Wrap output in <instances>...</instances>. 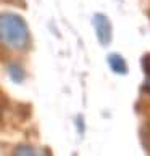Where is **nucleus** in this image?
I'll return each instance as SVG.
<instances>
[{"instance_id":"f03ea898","label":"nucleus","mask_w":150,"mask_h":156,"mask_svg":"<svg viewBox=\"0 0 150 156\" xmlns=\"http://www.w3.org/2000/svg\"><path fill=\"white\" fill-rule=\"evenodd\" d=\"M92 24H94L99 44L103 45V47H108L113 39V27H112V23L108 20V16L103 13H95L94 18H92Z\"/></svg>"},{"instance_id":"f257e3e1","label":"nucleus","mask_w":150,"mask_h":156,"mask_svg":"<svg viewBox=\"0 0 150 156\" xmlns=\"http://www.w3.org/2000/svg\"><path fill=\"white\" fill-rule=\"evenodd\" d=\"M29 29L26 21L16 13L0 15V42L11 50H24L29 45Z\"/></svg>"},{"instance_id":"20e7f679","label":"nucleus","mask_w":150,"mask_h":156,"mask_svg":"<svg viewBox=\"0 0 150 156\" xmlns=\"http://www.w3.org/2000/svg\"><path fill=\"white\" fill-rule=\"evenodd\" d=\"M8 73H10V77L15 80V82H21L23 79H24V71H23V68L18 66V65H11L8 68Z\"/></svg>"},{"instance_id":"7ed1b4c3","label":"nucleus","mask_w":150,"mask_h":156,"mask_svg":"<svg viewBox=\"0 0 150 156\" xmlns=\"http://www.w3.org/2000/svg\"><path fill=\"white\" fill-rule=\"evenodd\" d=\"M108 66H110V69L113 73L119 74V76H124V74H128V71H129L128 63H126V60L119 53L108 55Z\"/></svg>"},{"instance_id":"39448f33","label":"nucleus","mask_w":150,"mask_h":156,"mask_svg":"<svg viewBox=\"0 0 150 156\" xmlns=\"http://www.w3.org/2000/svg\"><path fill=\"white\" fill-rule=\"evenodd\" d=\"M15 153L16 154H37L36 151V148H32V147H24V145H21L15 150Z\"/></svg>"},{"instance_id":"423d86ee","label":"nucleus","mask_w":150,"mask_h":156,"mask_svg":"<svg viewBox=\"0 0 150 156\" xmlns=\"http://www.w3.org/2000/svg\"><path fill=\"white\" fill-rule=\"evenodd\" d=\"M142 66H144V73H145L147 82H150V53L144 56V60H142Z\"/></svg>"}]
</instances>
